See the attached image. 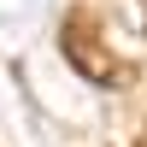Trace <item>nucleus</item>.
Segmentation results:
<instances>
[{
    "mask_svg": "<svg viewBox=\"0 0 147 147\" xmlns=\"http://www.w3.org/2000/svg\"><path fill=\"white\" fill-rule=\"evenodd\" d=\"M59 47H65L71 71H77L82 82H94V88H129V77H136V71H129L124 59L112 53V41H106V35L94 30L88 18H65V30H59Z\"/></svg>",
    "mask_w": 147,
    "mask_h": 147,
    "instance_id": "nucleus-1",
    "label": "nucleus"
},
{
    "mask_svg": "<svg viewBox=\"0 0 147 147\" xmlns=\"http://www.w3.org/2000/svg\"><path fill=\"white\" fill-rule=\"evenodd\" d=\"M141 147H147V141H141Z\"/></svg>",
    "mask_w": 147,
    "mask_h": 147,
    "instance_id": "nucleus-2",
    "label": "nucleus"
}]
</instances>
